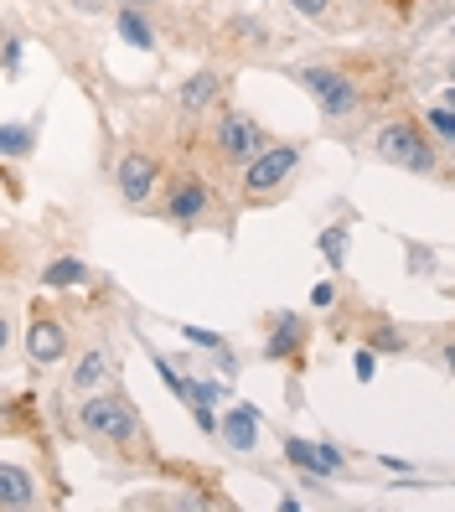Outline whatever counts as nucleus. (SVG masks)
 Returning <instances> with one entry per match:
<instances>
[{
  "label": "nucleus",
  "mask_w": 455,
  "mask_h": 512,
  "mask_svg": "<svg viewBox=\"0 0 455 512\" xmlns=\"http://www.w3.org/2000/svg\"><path fill=\"white\" fill-rule=\"evenodd\" d=\"M125 6H145V0H125Z\"/></svg>",
  "instance_id": "25"
},
{
  "label": "nucleus",
  "mask_w": 455,
  "mask_h": 512,
  "mask_svg": "<svg viewBox=\"0 0 455 512\" xmlns=\"http://www.w3.org/2000/svg\"><path fill=\"white\" fill-rule=\"evenodd\" d=\"M223 440H228L233 450H254V440H259V414H254V404H233V409H228Z\"/></svg>",
  "instance_id": "8"
},
{
  "label": "nucleus",
  "mask_w": 455,
  "mask_h": 512,
  "mask_svg": "<svg viewBox=\"0 0 455 512\" xmlns=\"http://www.w3.org/2000/svg\"><path fill=\"white\" fill-rule=\"evenodd\" d=\"M399 6H409V0H399Z\"/></svg>",
  "instance_id": "26"
},
{
  "label": "nucleus",
  "mask_w": 455,
  "mask_h": 512,
  "mask_svg": "<svg viewBox=\"0 0 455 512\" xmlns=\"http://www.w3.org/2000/svg\"><path fill=\"white\" fill-rule=\"evenodd\" d=\"M311 306H331V285H316L311 290Z\"/></svg>",
  "instance_id": "23"
},
{
  "label": "nucleus",
  "mask_w": 455,
  "mask_h": 512,
  "mask_svg": "<svg viewBox=\"0 0 455 512\" xmlns=\"http://www.w3.org/2000/svg\"><path fill=\"white\" fill-rule=\"evenodd\" d=\"M295 83L316 99V109H321L326 119H347V114L357 109V83H352L342 68H321V63L295 68Z\"/></svg>",
  "instance_id": "1"
},
{
  "label": "nucleus",
  "mask_w": 455,
  "mask_h": 512,
  "mask_svg": "<svg viewBox=\"0 0 455 512\" xmlns=\"http://www.w3.org/2000/svg\"><path fill=\"white\" fill-rule=\"evenodd\" d=\"M357 378H362V383L373 378V352H362V357H357Z\"/></svg>",
  "instance_id": "22"
},
{
  "label": "nucleus",
  "mask_w": 455,
  "mask_h": 512,
  "mask_svg": "<svg viewBox=\"0 0 455 512\" xmlns=\"http://www.w3.org/2000/svg\"><path fill=\"white\" fill-rule=\"evenodd\" d=\"M212 99H218V73H192L187 83H181V94H176V104H181L187 119H197Z\"/></svg>",
  "instance_id": "9"
},
{
  "label": "nucleus",
  "mask_w": 455,
  "mask_h": 512,
  "mask_svg": "<svg viewBox=\"0 0 455 512\" xmlns=\"http://www.w3.org/2000/svg\"><path fill=\"white\" fill-rule=\"evenodd\" d=\"M150 187H156V161L140 156V150L119 161V192H125V202H145Z\"/></svg>",
  "instance_id": "7"
},
{
  "label": "nucleus",
  "mask_w": 455,
  "mask_h": 512,
  "mask_svg": "<svg viewBox=\"0 0 455 512\" xmlns=\"http://www.w3.org/2000/svg\"><path fill=\"white\" fill-rule=\"evenodd\" d=\"M73 383L83 388V394H88V388H99L104 383V352H83L78 368H73Z\"/></svg>",
  "instance_id": "17"
},
{
  "label": "nucleus",
  "mask_w": 455,
  "mask_h": 512,
  "mask_svg": "<svg viewBox=\"0 0 455 512\" xmlns=\"http://www.w3.org/2000/svg\"><path fill=\"white\" fill-rule=\"evenodd\" d=\"M321 254H326L331 264H342V259H347V228H326V233H321Z\"/></svg>",
  "instance_id": "18"
},
{
  "label": "nucleus",
  "mask_w": 455,
  "mask_h": 512,
  "mask_svg": "<svg viewBox=\"0 0 455 512\" xmlns=\"http://www.w3.org/2000/svg\"><path fill=\"white\" fill-rule=\"evenodd\" d=\"M187 337H192L197 347H212V352H223V337H218V331H202V326H187Z\"/></svg>",
  "instance_id": "20"
},
{
  "label": "nucleus",
  "mask_w": 455,
  "mask_h": 512,
  "mask_svg": "<svg viewBox=\"0 0 455 512\" xmlns=\"http://www.w3.org/2000/svg\"><path fill=\"white\" fill-rule=\"evenodd\" d=\"M264 145H269V140H264V130L254 125L249 114H238V109H233V114L218 119V156H223L228 166H249Z\"/></svg>",
  "instance_id": "4"
},
{
  "label": "nucleus",
  "mask_w": 455,
  "mask_h": 512,
  "mask_svg": "<svg viewBox=\"0 0 455 512\" xmlns=\"http://www.w3.org/2000/svg\"><path fill=\"white\" fill-rule=\"evenodd\" d=\"M6 342H11V321L0 316V352H6Z\"/></svg>",
  "instance_id": "24"
},
{
  "label": "nucleus",
  "mask_w": 455,
  "mask_h": 512,
  "mask_svg": "<svg viewBox=\"0 0 455 512\" xmlns=\"http://www.w3.org/2000/svg\"><path fill=\"white\" fill-rule=\"evenodd\" d=\"M32 145H37V130L32 125H0V156H32Z\"/></svg>",
  "instance_id": "15"
},
{
  "label": "nucleus",
  "mask_w": 455,
  "mask_h": 512,
  "mask_svg": "<svg viewBox=\"0 0 455 512\" xmlns=\"http://www.w3.org/2000/svg\"><path fill=\"white\" fill-rule=\"evenodd\" d=\"M207 213V187L202 182H176L171 187V218L176 223H197Z\"/></svg>",
  "instance_id": "12"
},
{
  "label": "nucleus",
  "mask_w": 455,
  "mask_h": 512,
  "mask_svg": "<svg viewBox=\"0 0 455 512\" xmlns=\"http://www.w3.org/2000/svg\"><path fill=\"white\" fill-rule=\"evenodd\" d=\"M295 166H300V150L295 145H264L259 156L244 166V192L249 197H264V192L285 187L290 176H295Z\"/></svg>",
  "instance_id": "3"
},
{
  "label": "nucleus",
  "mask_w": 455,
  "mask_h": 512,
  "mask_svg": "<svg viewBox=\"0 0 455 512\" xmlns=\"http://www.w3.org/2000/svg\"><path fill=\"white\" fill-rule=\"evenodd\" d=\"M119 37H125L130 47H140V52H150V47H156V37H150V26L125 6V11H119Z\"/></svg>",
  "instance_id": "16"
},
{
  "label": "nucleus",
  "mask_w": 455,
  "mask_h": 512,
  "mask_svg": "<svg viewBox=\"0 0 455 512\" xmlns=\"http://www.w3.org/2000/svg\"><path fill=\"white\" fill-rule=\"evenodd\" d=\"M37 502V481L21 466H0V507H32Z\"/></svg>",
  "instance_id": "11"
},
{
  "label": "nucleus",
  "mask_w": 455,
  "mask_h": 512,
  "mask_svg": "<svg viewBox=\"0 0 455 512\" xmlns=\"http://www.w3.org/2000/svg\"><path fill=\"white\" fill-rule=\"evenodd\" d=\"M285 456H290V466H300V471H311V476H331V471H342V450L337 445H311V440H285Z\"/></svg>",
  "instance_id": "6"
},
{
  "label": "nucleus",
  "mask_w": 455,
  "mask_h": 512,
  "mask_svg": "<svg viewBox=\"0 0 455 512\" xmlns=\"http://www.w3.org/2000/svg\"><path fill=\"white\" fill-rule=\"evenodd\" d=\"M430 130H435L440 140H450V135H455V114H450V104H440V109H430Z\"/></svg>",
  "instance_id": "19"
},
{
  "label": "nucleus",
  "mask_w": 455,
  "mask_h": 512,
  "mask_svg": "<svg viewBox=\"0 0 455 512\" xmlns=\"http://www.w3.org/2000/svg\"><path fill=\"white\" fill-rule=\"evenodd\" d=\"M290 6H295V11H306V16H326L331 0H290Z\"/></svg>",
  "instance_id": "21"
},
{
  "label": "nucleus",
  "mask_w": 455,
  "mask_h": 512,
  "mask_svg": "<svg viewBox=\"0 0 455 512\" xmlns=\"http://www.w3.org/2000/svg\"><path fill=\"white\" fill-rule=\"evenodd\" d=\"M300 337H306V321H300V316H280V321H275V337L264 342V352H269V357H290V352L300 347Z\"/></svg>",
  "instance_id": "13"
},
{
  "label": "nucleus",
  "mask_w": 455,
  "mask_h": 512,
  "mask_svg": "<svg viewBox=\"0 0 455 512\" xmlns=\"http://www.w3.org/2000/svg\"><path fill=\"white\" fill-rule=\"evenodd\" d=\"M78 419H83V430H94L104 440H130L140 430V419H135V409L125 399H88L78 409Z\"/></svg>",
  "instance_id": "5"
},
{
  "label": "nucleus",
  "mask_w": 455,
  "mask_h": 512,
  "mask_svg": "<svg viewBox=\"0 0 455 512\" xmlns=\"http://www.w3.org/2000/svg\"><path fill=\"white\" fill-rule=\"evenodd\" d=\"M63 347H68V337H63V326H57V321H37L32 337H26L32 363H57V357H63Z\"/></svg>",
  "instance_id": "10"
},
{
  "label": "nucleus",
  "mask_w": 455,
  "mask_h": 512,
  "mask_svg": "<svg viewBox=\"0 0 455 512\" xmlns=\"http://www.w3.org/2000/svg\"><path fill=\"white\" fill-rule=\"evenodd\" d=\"M83 280H88L83 259H57V264H47V275H42V285H52V290H68V285H83Z\"/></svg>",
  "instance_id": "14"
},
{
  "label": "nucleus",
  "mask_w": 455,
  "mask_h": 512,
  "mask_svg": "<svg viewBox=\"0 0 455 512\" xmlns=\"http://www.w3.org/2000/svg\"><path fill=\"white\" fill-rule=\"evenodd\" d=\"M373 156L388 161V166H404V171H430L435 156H430V145H424L419 125H409V119H393V125H383L373 135Z\"/></svg>",
  "instance_id": "2"
}]
</instances>
